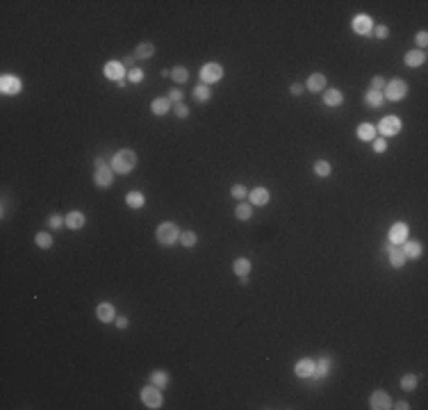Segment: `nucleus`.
Returning <instances> with one entry per match:
<instances>
[{"instance_id": "09e8293b", "label": "nucleus", "mask_w": 428, "mask_h": 410, "mask_svg": "<svg viewBox=\"0 0 428 410\" xmlns=\"http://www.w3.org/2000/svg\"><path fill=\"white\" fill-rule=\"evenodd\" d=\"M121 64H123V66H126L128 71H130V69H134V66H132V64H134V55H130V57H123V62H121Z\"/></svg>"}, {"instance_id": "a878e982", "label": "nucleus", "mask_w": 428, "mask_h": 410, "mask_svg": "<svg viewBox=\"0 0 428 410\" xmlns=\"http://www.w3.org/2000/svg\"><path fill=\"white\" fill-rule=\"evenodd\" d=\"M358 137L362 141H373L376 139V125L372 123H360L358 125Z\"/></svg>"}, {"instance_id": "f8f14e48", "label": "nucleus", "mask_w": 428, "mask_h": 410, "mask_svg": "<svg viewBox=\"0 0 428 410\" xmlns=\"http://www.w3.org/2000/svg\"><path fill=\"white\" fill-rule=\"evenodd\" d=\"M114 180V171L110 167H103V169H96V174H93V182L98 185V187H110Z\"/></svg>"}, {"instance_id": "bb28decb", "label": "nucleus", "mask_w": 428, "mask_h": 410, "mask_svg": "<svg viewBox=\"0 0 428 410\" xmlns=\"http://www.w3.org/2000/svg\"><path fill=\"white\" fill-rule=\"evenodd\" d=\"M328 367H330V358H321L319 362H315V371H312V378L321 381L328 376Z\"/></svg>"}, {"instance_id": "6e6552de", "label": "nucleus", "mask_w": 428, "mask_h": 410, "mask_svg": "<svg viewBox=\"0 0 428 410\" xmlns=\"http://www.w3.org/2000/svg\"><path fill=\"white\" fill-rule=\"evenodd\" d=\"M103 76L114 80V82H121V80L128 78V69L121 62H107L105 66H103Z\"/></svg>"}, {"instance_id": "7ed1b4c3", "label": "nucleus", "mask_w": 428, "mask_h": 410, "mask_svg": "<svg viewBox=\"0 0 428 410\" xmlns=\"http://www.w3.org/2000/svg\"><path fill=\"white\" fill-rule=\"evenodd\" d=\"M408 94V84L403 82V80H399V78H394L392 82H387L385 84V89H383V96H385V100H392V103H399V100H403Z\"/></svg>"}, {"instance_id": "473e14b6", "label": "nucleus", "mask_w": 428, "mask_h": 410, "mask_svg": "<svg viewBox=\"0 0 428 410\" xmlns=\"http://www.w3.org/2000/svg\"><path fill=\"white\" fill-rule=\"evenodd\" d=\"M235 216H237L239 221H248L253 216V208L246 205V203H242V205H237V210H235Z\"/></svg>"}, {"instance_id": "49530a36", "label": "nucleus", "mask_w": 428, "mask_h": 410, "mask_svg": "<svg viewBox=\"0 0 428 410\" xmlns=\"http://www.w3.org/2000/svg\"><path fill=\"white\" fill-rule=\"evenodd\" d=\"M289 91H292V96H301L303 91H305V87H303V84H298V82H294L292 87H289Z\"/></svg>"}, {"instance_id": "1a4fd4ad", "label": "nucleus", "mask_w": 428, "mask_h": 410, "mask_svg": "<svg viewBox=\"0 0 428 410\" xmlns=\"http://www.w3.org/2000/svg\"><path fill=\"white\" fill-rule=\"evenodd\" d=\"M408 239V226L403 221H396L390 228V235H387V242L394 244V246H401V244Z\"/></svg>"}, {"instance_id": "393cba45", "label": "nucleus", "mask_w": 428, "mask_h": 410, "mask_svg": "<svg viewBox=\"0 0 428 410\" xmlns=\"http://www.w3.org/2000/svg\"><path fill=\"white\" fill-rule=\"evenodd\" d=\"M326 80H328V78L323 76V73H312V76L308 78V89L310 91H323L326 89Z\"/></svg>"}, {"instance_id": "e433bc0d", "label": "nucleus", "mask_w": 428, "mask_h": 410, "mask_svg": "<svg viewBox=\"0 0 428 410\" xmlns=\"http://www.w3.org/2000/svg\"><path fill=\"white\" fill-rule=\"evenodd\" d=\"M230 194H232V198H237V201H244L246 196H248V192H246L244 185H232Z\"/></svg>"}, {"instance_id": "c9c22d12", "label": "nucleus", "mask_w": 428, "mask_h": 410, "mask_svg": "<svg viewBox=\"0 0 428 410\" xmlns=\"http://www.w3.org/2000/svg\"><path fill=\"white\" fill-rule=\"evenodd\" d=\"M315 174L319 176V178H326V176H330V164H328L326 160L315 162Z\"/></svg>"}, {"instance_id": "ddd939ff", "label": "nucleus", "mask_w": 428, "mask_h": 410, "mask_svg": "<svg viewBox=\"0 0 428 410\" xmlns=\"http://www.w3.org/2000/svg\"><path fill=\"white\" fill-rule=\"evenodd\" d=\"M96 317H98V321H103V324H110V321L116 319V310H114L112 303H100V306L96 308Z\"/></svg>"}, {"instance_id": "c85d7f7f", "label": "nucleus", "mask_w": 428, "mask_h": 410, "mask_svg": "<svg viewBox=\"0 0 428 410\" xmlns=\"http://www.w3.org/2000/svg\"><path fill=\"white\" fill-rule=\"evenodd\" d=\"M178 242L183 244L185 249H194L196 246V242H198V237H196V233L194 230H185V233H180V239Z\"/></svg>"}, {"instance_id": "9b49d317", "label": "nucleus", "mask_w": 428, "mask_h": 410, "mask_svg": "<svg viewBox=\"0 0 428 410\" xmlns=\"http://www.w3.org/2000/svg\"><path fill=\"white\" fill-rule=\"evenodd\" d=\"M369 408H372V410H387V408H392V399H390V394H387V392L376 390V392L372 394V399H369Z\"/></svg>"}, {"instance_id": "dca6fc26", "label": "nucleus", "mask_w": 428, "mask_h": 410, "mask_svg": "<svg viewBox=\"0 0 428 410\" xmlns=\"http://www.w3.org/2000/svg\"><path fill=\"white\" fill-rule=\"evenodd\" d=\"M403 62H406V66H410V69L421 66V64L426 62V53H424V50H408L406 57H403Z\"/></svg>"}, {"instance_id": "0eeeda50", "label": "nucleus", "mask_w": 428, "mask_h": 410, "mask_svg": "<svg viewBox=\"0 0 428 410\" xmlns=\"http://www.w3.org/2000/svg\"><path fill=\"white\" fill-rule=\"evenodd\" d=\"M401 128H403V121H401L399 117H385L378 123V130L383 137H394V135H399Z\"/></svg>"}, {"instance_id": "aec40b11", "label": "nucleus", "mask_w": 428, "mask_h": 410, "mask_svg": "<svg viewBox=\"0 0 428 410\" xmlns=\"http://www.w3.org/2000/svg\"><path fill=\"white\" fill-rule=\"evenodd\" d=\"M383 103H385V96H383V91L369 89V91L365 94V105H367V107H373V110H378V107H383Z\"/></svg>"}, {"instance_id": "a211bd4d", "label": "nucleus", "mask_w": 428, "mask_h": 410, "mask_svg": "<svg viewBox=\"0 0 428 410\" xmlns=\"http://www.w3.org/2000/svg\"><path fill=\"white\" fill-rule=\"evenodd\" d=\"M64 221H66V226H69L71 230H80L87 219H84V215L80 212V210H73V212H69V215L64 216Z\"/></svg>"}, {"instance_id": "de8ad7c7", "label": "nucleus", "mask_w": 428, "mask_h": 410, "mask_svg": "<svg viewBox=\"0 0 428 410\" xmlns=\"http://www.w3.org/2000/svg\"><path fill=\"white\" fill-rule=\"evenodd\" d=\"M114 321H116V326H119L121 331H126V328H128V324H130V321H128V317H116V319H114Z\"/></svg>"}, {"instance_id": "f704fd0d", "label": "nucleus", "mask_w": 428, "mask_h": 410, "mask_svg": "<svg viewBox=\"0 0 428 410\" xmlns=\"http://www.w3.org/2000/svg\"><path fill=\"white\" fill-rule=\"evenodd\" d=\"M401 388L406 390V392H412V390L417 388V376H414V374H406L403 378H401Z\"/></svg>"}, {"instance_id": "ea45409f", "label": "nucleus", "mask_w": 428, "mask_h": 410, "mask_svg": "<svg viewBox=\"0 0 428 410\" xmlns=\"http://www.w3.org/2000/svg\"><path fill=\"white\" fill-rule=\"evenodd\" d=\"M373 35H376V39H387V37H390V28L383 25V23H378V25L373 28Z\"/></svg>"}, {"instance_id": "4be33fe9", "label": "nucleus", "mask_w": 428, "mask_h": 410, "mask_svg": "<svg viewBox=\"0 0 428 410\" xmlns=\"http://www.w3.org/2000/svg\"><path fill=\"white\" fill-rule=\"evenodd\" d=\"M248 198H251L253 205H267L271 194H269V189H264V187H255L251 194H248Z\"/></svg>"}, {"instance_id": "37998d69", "label": "nucleus", "mask_w": 428, "mask_h": 410, "mask_svg": "<svg viewBox=\"0 0 428 410\" xmlns=\"http://www.w3.org/2000/svg\"><path fill=\"white\" fill-rule=\"evenodd\" d=\"M373 151H376V153H385V151H387L385 137H378V139H373Z\"/></svg>"}, {"instance_id": "8fccbe9b", "label": "nucleus", "mask_w": 428, "mask_h": 410, "mask_svg": "<svg viewBox=\"0 0 428 410\" xmlns=\"http://www.w3.org/2000/svg\"><path fill=\"white\" fill-rule=\"evenodd\" d=\"M392 408H396V410H408V408H410V403H408V401H396V406L392 403Z\"/></svg>"}, {"instance_id": "412c9836", "label": "nucleus", "mask_w": 428, "mask_h": 410, "mask_svg": "<svg viewBox=\"0 0 428 410\" xmlns=\"http://www.w3.org/2000/svg\"><path fill=\"white\" fill-rule=\"evenodd\" d=\"M150 110H153V114H157V117H164V114H168V110H171V100H168L167 96L155 98L153 103H150Z\"/></svg>"}, {"instance_id": "9d476101", "label": "nucleus", "mask_w": 428, "mask_h": 410, "mask_svg": "<svg viewBox=\"0 0 428 410\" xmlns=\"http://www.w3.org/2000/svg\"><path fill=\"white\" fill-rule=\"evenodd\" d=\"M351 28L355 35H369L373 30V21H372V16H367V14H358V16H353V23H351Z\"/></svg>"}, {"instance_id": "c756f323", "label": "nucleus", "mask_w": 428, "mask_h": 410, "mask_svg": "<svg viewBox=\"0 0 428 410\" xmlns=\"http://www.w3.org/2000/svg\"><path fill=\"white\" fill-rule=\"evenodd\" d=\"M210 87H207V84H196V87H194V98H196L198 103H207V100H210Z\"/></svg>"}, {"instance_id": "cd10ccee", "label": "nucleus", "mask_w": 428, "mask_h": 410, "mask_svg": "<svg viewBox=\"0 0 428 410\" xmlns=\"http://www.w3.org/2000/svg\"><path fill=\"white\" fill-rule=\"evenodd\" d=\"M126 203L130 205L132 210H139L144 208V203H146V196L141 194V192H130V194L126 196Z\"/></svg>"}, {"instance_id": "3c124183", "label": "nucleus", "mask_w": 428, "mask_h": 410, "mask_svg": "<svg viewBox=\"0 0 428 410\" xmlns=\"http://www.w3.org/2000/svg\"><path fill=\"white\" fill-rule=\"evenodd\" d=\"M93 164H96V169H103V167H107V160H105V157H96V162H93Z\"/></svg>"}, {"instance_id": "6ab92c4d", "label": "nucleus", "mask_w": 428, "mask_h": 410, "mask_svg": "<svg viewBox=\"0 0 428 410\" xmlns=\"http://www.w3.org/2000/svg\"><path fill=\"white\" fill-rule=\"evenodd\" d=\"M323 103L328 105V107H339V105L344 103V96H342L339 89H326L323 91Z\"/></svg>"}, {"instance_id": "f03ea898", "label": "nucleus", "mask_w": 428, "mask_h": 410, "mask_svg": "<svg viewBox=\"0 0 428 410\" xmlns=\"http://www.w3.org/2000/svg\"><path fill=\"white\" fill-rule=\"evenodd\" d=\"M155 237H157V242H160L162 246H171V244H176L178 239H180V230H178V226L173 221H164L157 226Z\"/></svg>"}, {"instance_id": "b1692460", "label": "nucleus", "mask_w": 428, "mask_h": 410, "mask_svg": "<svg viewBox=\"0 0 428 410\" xmlns=\"http://www.w3.org/2000/svg\"><path fill=\"white\" fill-rule=\"evenodd\" d=\"M251 267L253 264L248 257H237V260L232 262V271L237 273L239 278H242V276H248V273H251Z\"/></svg>"}, {"instance_id": "20e7f679", "label": "nucleus", "mask_w": 428, "mask_h": 410, "mask_svg": "<svg viewBox=\"0 0 428 410\" xmlns=\"http://www.w3.org/2000/svg\"><path fill=\"white\" fill-rule=\"evenodd\" d=\"M141 401H144V406L146 408H162V403H164V396H162V388H157V385H146V388L141 390Z\"/></svg>"}, {"instance_id": "79ce46f5", "label": "nucleus", "mask_w": 428, "mask_h": 410, "mask_svg": "<svg viewBox=\"0 0 428 410\" xmlns=\"http://www.w3.org/2000/svg\"><path fill=\"white\" fill-rule=\"evenodd\" d=\"M176 117L178 118H187L189 117V107L185 103H176Z\"/></svg>"}, {"instance_id": "5701e85b", "label": "nucleus", "mask_w": 428, "mask_h": 410, "mask_svg": "<svg viewBox=\"0 0 428 410\" xmlns=\"http://www.w3.org/2000/svg\"><path fill=\"white\" fill-rule=\"evenodd\" d=\"M153 55H155V46L150 41H141L134 48V59H150Z\"/></svg>"}, {"instance_id": "58836bf2", "label": "nucleus", "mask_w": 428, "mask_h": 410, "mask_svg": "<svg viewBox=\"0 0 428 410\" xmlns=\"http://www.w3.org/2000/svg\"><path fill=\"white\" fill-rule=\"evenodd\" d=\"M64 223H66V221H64L62 215H50V216H48V226H50L53 230H59Z\"/></svg>"}, {"instance_id": "423d86ee", "label": "nucleus", "mask_w": 428, "mask_h": 410, "mask_svg": "<svg viewBox=\"0 0 428 410\" xmlns=\"http://www.w3.org/2000/svg\"><path fill=\"white\" fill-rule=\"evenodd\" d=\"M21 89H23L21 78L12 76V73H2V78H0V91L5 96H16V94H21Z\"/></svg>"}, {"instance_id": "4c0bfd02", "label": "nucleus", "mask_w": 428, "mask_h": 410, "mask_svg": "<svg viewBox=\"0 0 428 410\" xmlns=\"http://www.w3.org/2000/svg\"><path fill=\"white\" fill-rule=\"evenodd\" d=\"M144 78H146V76H144V71H141V69H130V71H128V80H130L132 84H139Z\"/></svg>"}, {"instance_id": "a18cd8bd", "label": "nucleus", "mask_w": 428, "mask_h": 410, "mask_svg": "<svg viewBox=\"0 0 428 410\" xmlns=\"http://www.w3.org/2000/svg\"><path fill=\"white\" fill-rule=\"evenodd\" d=\"M417 43H419L421 48H426V43H428V32L426 30H419V32H417Z\"/></svg>"}, {"instance_id": "4468645a", "label": "nucleus", "mask_w": 428, "mask_h": 410, "mask_svg": "<svg viewBox=\"0 0 428 410\" xmlns=\"http://www.w3.org/2000/svg\"><path fill=\"white\" fill-rule=\"evenodd\" d=\"M312 371H315V362L310 360V358H303V360L296 362L294 374L298 376V378H312Z\"/></svg>"}, {"instance_id": "f3484780", "label": "nucleus", "mask_w": 428, "mask_h": 410, "mask_svg": "<svg viewBox=\"0 0 428 410\" xmlns=\"http://www.w3.org/2000/svg\"><path fill=\"white\" fill-rule=\"evenodd\" d=\"M387 257H390V264H392L394 269H401L406 264V253H403L401 246H392V249L387 251Z\"/></svg>"}, {"instance_id": "c03bdc74", "label": "nucleus", "mask_w": 428, "mask_h": 410, "mask_svg": "<svg viewBox=\"0 0 428 410\" xmlns=\"http://www.w3.org/2000/svg\"><path fill=\"white\" fill-rule=\"evenodd\" d=\"M183 96H185V94H183L180 89H171V91H168V96H167V98L171 100V103H183Z\"/></svg>"}, {"instance_id": "f257e3e1", "label": "nucleus", "mask_w": 428, "mask_h": 410, "mask_svg": "<svg viewBox=\"0 0 428 410\" xmlns=\"http://www.w3.org/2000/svg\"><path fill=\"white\" fill-rule=\"evenodd\" d=\"M134 167H137V155H134V151H130V148H121V151L114 153V157H112V171L114 174L128 176Z\"/></svg>"}, {"instance_id": "2f4dec72", "label": "nucleus", "mask_w": 428, "mask_h": 410, "mask_svg": "<svg viewBox=\"0 0 428 410\" xmlns=\"http://www.w3.org/2000/svg\"><path fill=\"white\" fill-rule=\"evenodd\" d=\"M171 78H173L176 82L185 84L187 80H189V71L185 69V66H176V69H171Z\"/></svg>"}, {"instance_id": "7c9ffc66", "label": "nucleus", "mask_w": 428, "mask_h": 410, "mask_svg": "<svg viewBox=\"0 0 428 410\" xmlns=\"http://www.w3.org/2000/svg\"><path fill=\"white\" fill-rule=\"evenodd\" d=\"M150 383H153V385H157V388H167L168 385V374L167 371H153V374H150Z\"/></svg>"}, {"instance_id": "72a5a7b5", "label": "nucleus", "mask_w": 428, "mask_h": 410, "mask_svg": "<svg viewBox=\"0 0 428 410\" xmlns=\"http://www.w3.org/2000/svg\"><path fill=\"white\" fill-rule=\"evenodd\" d=\"M35 242L39 249H50V246H53V237H50L48 233H37Z\"/></svg>"}, {"instance_id": "39448f33", "label": "nucleus", "mask_w": 428, "mask_h": 410, "mask_svg": "<svg viewBox=\"0 0 428 410\" xmlns=\"http://www.w3.org/2000/svg\"><path fill=\"white\" fill-rule=\"evenodd\" d=\"M223 78V66L221 64H217V62H207V64H203V69H201V82L203 84H217L219 80Z\"/></svg>"}, {"instance_id": "a19ab883", "label": "nucleus", "mask_w": 428, "mask_h": 410, "mask_svg": "<svg viewBox=\"0 0 428 410\" xmlns=\"http://www.w3.org/2000/svg\"><path fill=\"white\" fill-rule=\"evenodd\" d=\"M385 84L387 82H385V78H383V76H373L372 78V89L373 91H383V89H385Z\"/></svg>"}, {"instance_id": "2eb2a0df", "label": "nucleus", "mask_w": 428, "mask_h": 410, "mask_svg": "<svg viewBox=\"0 0 428 410\" xmlns=\"http://www.w3.org/2000/svg\"><path fill=\"white\" fill-rule=\"evenodd\" d=\"M403 253H406V260H417V257H421V253H424V246H421V242H403Z\"/></svg>"}]
</instances>
